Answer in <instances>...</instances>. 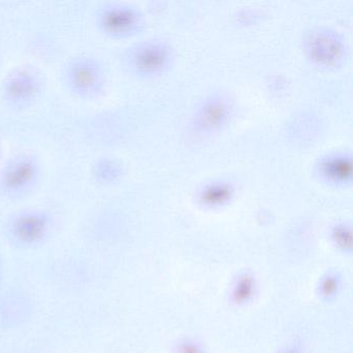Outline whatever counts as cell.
<instances>
[{"label":"cell","mask_w":353,"mask_h":353,"mask_svg":"<svg viewBox=\"0 0 353 353\" xmlns=\"http://www.w3.org/2000/svg\"><path fill=\"white\" fill-rule=\"evenodd\" d=\"M67 82L76 94L92 97L98 94L104 82L100 63L92 57H77L67 68Z\"/></svg>","instance_id":"obj_2"},{"label":"cell","mask_w":353,"mask_h":353,"mask_svg":"<svg viewBox=\"0 0 353 353\" xmlns=\"http://www.w3.org/2000/svg\"><path fill=\"white\" fill-rule=\"evenodd\" d=\"M234 187L227 181H214L206 183L199 191V200L206 208L225 205L232 199Z\"/></svg>","instance_id":"obj_11"},{"label":"cell","mask_w":353,"mask_h":353,"mask_svg":"<svg viewBox=\"0 0 353 353\" xmlns=\"http://www.w3.org/2000/svg\"><path fill=\"white\" fill-rule=\"evenodd\" d=\"M41 85V77L36 70L30 67L16 68L3 81V94L13 104H28L38 96Z\"/></svg>","instance_id":"obj_7"},{"label":"cell","mask_w":353,"mask_h":353,"mask_svg":"<svg viewBox=\"0 0 353 353\" xmlns=\"http://www.w3.org/2000/svg\"><path fill=\"white\" fill-rule=\"evenodd\" d=\"M94 175L101 181L109 183L115 181L121 175V168L112 159H101L94 167Z\"/></svg>","instance_id":"obj_14"},{"label":"cell","mask_w":353,"mask_h":353,"mask_svg":"<svg viewBox=\"0 0 353 353\" xmlns=\"http://www.w3.org/2000/svg\"><path fill=\"white\" fill-rule=\"evenodd\" d=\"M40 167L32 157L12 159L0 172V188L8 194H19L30 189L39 176Z\"/></svg>","instance_id":"obj_6"},{"label":"cell","mask_w":353,"mask_h":353,"mask_svg":"<svg viewBox=\"0 0 353 353\" xmlns=\"http://www.w3.org/2000/svg\"><path fill=\"white\" fill-rule=\"evenodd\" d=\"M232 113L231 101L224 94H212L196 109L192 128L197 133L208 134L221 129Z\"/></svg>","instance_id":"obj_5"},{"label":"cell","mask_w":353,"mask_h":353,"mask_svg":"<svg viewBox=\"0 0 353 353\" xmlns=\"http://www.w3.org/2000/svg\"><path fill=\"white\" fill-rule=\"evenodd\" d=\"M50 226L48 214L42 210H28L14 219L11 232L14 239L22 245H37L48 234Z\"/></svg>","instance_id":"obj_8"},{"label":"cell","mask_w":353,"mask_h":353,"mask_svg":"<svg viewBox=\"0 0 353 353\" xmlns=\"http://www.w3.org/2000/svg\"><path fill=\"white\" fill-rule=\"evenodd\" d=\"M318 171L321 176L330 183H347L350 181L352 174L351 158L342 152L327 154L320 160Z\"/></svg>","instance_id":"obj_9"},{"label":"cell","mask_w":353,"mask_h":353,"mask_svg":"<svg viewBox=\"0 0 353 353\" xmlns=\"http://www.w3.org/2000/svg\"><path fill=\"white\" fill-rule=\"evenodd\" d=\"M171 61V49L159 40L143 41L130 53V63L141 75H154L164 71Z\"/></svg>","instance_id":"obj_3"},{"label":"cell","mask_w":353,"mask_h":353,"mask_svg":"<svg viewBox=\"0 0 353 353\" xmlns=\"http://www.w3.org/2000/svg\"><path fill=\"white\" fill-rule=\"evenodd\" d=\"M342 276L336 270H328L318 281L317 294L322 301H330L340 292Z\"/></svg>","instance_id":"obj_12"},{"label":"cell","mask_w":353,"mask_h":353,"mask_svg":"<svg viewBox=\"0 0 353 353\" xmlns=\"http://www.w3.org/2000/svg\"><path fill=\"white\" fill-rule=\"evenodd\" d=\"M330 239L334 245L344 253L352 250V231L350 225L345 222L336 223L330 230Z\"/></svg>","instance_id":"obj_13"},{"label":"cell","mask_w":353,"mask_h":353,"mask_svg":"<svg viewBox=\"0 0 353 353\" xmlns=\"http://www.w3.org/2000/svg\"><path fill=\"white\" fill-rule=\"evenodd\" d=\"M305 48L312 61L325 67L338 65L346 52L343 39L336 32L326 28L310 32L305 38Z\"/></svg>","instance_id":"obj_1"},{"label":"cell","mask_w":353,"mask_h":353,"mask_svg":"<svg viewBox=\"0 0 353 353\" xmlns=\"http://www.w3.org/2000/svg\"><path fill=\"white\" fill-rule=\"evenodd\" d=\"M258 281L252 270H243L233 279L229 288V299L236 307H245L255 299Z\"/></svg>","instance_id":"obj_10"},{"label":"cell","mask_w":353,"mask_h":353,"mask_svg":"<svg viewBox=\"0 0 353 353\" xmlns=\"http://www.w3.org/2000/svg\"><path fill=\"white\" fill-rule=\"evenodd\" d=\"M172 351V353H206L202 343L191 336L179 339L173 346Z\"/></svg>","instance_id":"obj_15"},{"label":"cell","mask_w":353,"mask_h":353,"mask_svg":"<svg viewBox=\"0 0 353 353\" xmlns=\"http://www.w3.org/2000/svg\"><path fill=\"white\" fill-rule=\"evenodd\" d=\"M98 23L101 30L110 36H128L141 26L142 15L132 6L111 3L101 9Z\"/></svg>","instance_id":"obj_4"},{"label":"cell","mask_w":353,"mask_h":353,"mask_svg":"<svg viewBox=\"0 0 353 353\" xmlns=\"http://www.w3.org/2000/svg\"><path fill=\"white\" fill-rule=\"evenodd\" d=\"M278 353H303V351L297 346H288L285 347L282 350L279 351Z\"/></svg>","instance_id":"obj_16"}]
</instances>
